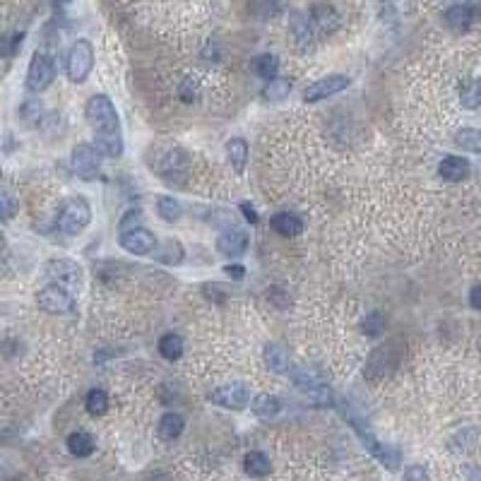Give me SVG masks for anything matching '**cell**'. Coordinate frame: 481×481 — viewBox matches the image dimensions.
I'll list each match as a JSON object with an SVG mask.
<instances>
[{
    "mask_svg": "<svg viewBox=\"0 0 481 481\" xmlns=\"http://www.w3.org/2000/svg\"><path fill=\"white\" fill-rule=\"evenodd\" d=\"M87 123L92 125L96 147L103 157L118 159L123 154V135H120V120L113 101L106 94H94L84 106Z\"/></svg>",
    "mask_w": 481,
    "mask_h": 481,
    "instance_id": "1",
    "label": "cell"
},
{
    "mask_svg": "<svg viewBox=\"0 0 481 481\" xmlns=\"http://www.w3.org/2000/svg\"><path fill=\"white\" fill-rule=\"evenodd\" d=\"M89 222H92V207H89V203L82 195H77V198H70L63 205V210H60L58 229L65 236H77L80 231L89 227Z\"/></svg>",
    "mask_w": 481,
    "mask_h": 481,
    "instance_id": "2",
    "label": "cell"
},
{
    "mask_svg": "<svg viewBox=\"0 0 481 481\" xmlns=\"http://www.w3.org/2000/svg\"><path fill=\"white\" fill-rule=\"evenodd\" d=\"M344 417H349V424L354 426V431H356V436H358V441L363 443V448L368 450L370 455H373L375 460L383 462V465L387 467V470H400V453H397V448H392V446H383V443L375 438L370 431L363 426L358 419H354L351 414H344Z\"/></svg>",
    "mask_w": 481,
    "mask_h": 481,
    "instance_id": "3",
    "label": "cell"
},
{
    "mask_svg": "<svg viewBox=\"0 0 481 481\" xmlns=\"http://www.w3.org/2000/svg\"><path fill=\"white\" fill-rule=\"evenodd\" d=\"M94 68V48L87 39H77L70 46L68 60H65V70H68L70 82L80 84L89 77V72Z\"/></svg>",
    "mask_w": 481,
    "mask_h": 481,
    "instance_id": "4",
    "label": "cell"
},
{
    "mask_svg": "<svg viewBox=\"0 0 481 481\" xmlns=\"http://www.w3.org/2000/svg\"><path fill=\"white\" fill-rule=\"evenodd\" d=\"M36 303H39L41 310L53 315H72L77 310V301L70 291H65L58 284H48L36 294Z\"/></svg>",
    "mask_w": 481,
    "mask_h": 481,
    "instance_id": "5",
    "label": "cell"
},
{
    "mask_svg": "<svg viewBox=\"0 0 481 481\" xmlns=\"http://www.w3.org/2000/svg\"><path fill=\"white\" fill-rule=\"evenodd\" d=\"M207 400L224 409H243L251 402V390L246 383H227V385H219L212 392H207Z\"/></svg>",
    "mask_w": 481,
    "mask_h": 481,
    "instance_id": "6",
    "label": "cell"
},
{
    "mask_svg": "<svg viewBox=\"0 0 481 481\" xmlns=\"http://www.w3.org/2000/svg\"><path fill=\"white\" fill-rule=\"evenodd\" d=\"M53 77H56V65L53 60L46 56V53L36 51L32 56V63H29L27 70V89L29 92H44V89L51 87Z\"/></svg>",
    "mask_w": 481,
    "mask_h": 481,
    "instance_id": "7",
    "label": "cell"
},
{
    "mask_svg": "<svg viewBox=\"0 0 481 481\" xmlns=\"http://www.w3.org/2000/svg\"><path fill=\"white\" fill-rule=\"evenodd\" d=\"M157 171L169 186L181 183V179L188 176V154L183 149H169L166 154L157 162Z\"/></svg>",
    "mask_w": 481,
    "mask_h": 481,
    "instance_id": "8",
    "label": "cell"
},
{
    "mask_svg": "<svg viewBox=\"0 0 481 481\" xmlns=\"http://www.w3.org/2000/svg\"><path fill=\"white\" fill-rule=\"evenodd\" d=\"M395 346L397 344H385V346H378V349L370 354L368 363H366V370H363V375L366 378H383V375H387L390 370H395L400 361V351H395Z\"/></svg>",
    "mask_w": 481,
    "mask_h": 481,
    "instance_id": "9",
    "label": "cell"
},
{
    "mask_svg": "<svg viewBox=\"0 0 481 481\" xmlns=\"http://www.w3.org/2000/svg\"><path fill=\"white\" fill-rule=\"evenodd\" d=\"M101 166V152L99 147H92V145H77L72 149V171L77 176H82L84 181H92L94 174L99 171Z\"/></svg>",
    "mask_w": 481,
    "mask_h": 481,
    "instance_id": "10",
    "label": "cell"
},
{
    "mask_svg": "<svg viewBox=\"0 0 481 481\" xmlns=\"http://www.w3.org/2000/svg\"><path fill=\"white\" fill-rule=\"evenodd\" d=\"M351 84V80L346 75H327L322 77V80L308 84L306 92H303V99L308 103H315V101H322L327 99V96H334L339 92H344L346 87Z\"/></svg>",
    "mask_w": 481,
    "mask_h": 481,
    "instance_id": "11",
    "label": "cell"
},
{
    "mask_svg": "<svg viewBox=\"0 0 481 481\" xmlns=\"http://www.w3.org/2000/svg\"><path fill=\"white\" fill-rule=\"evenodd\" d=\"M120 246H123V251H128L130 255H149L157 251V236L152 234L149 229L137 227L132 231L120 234Z\"/></svg>",
    "mask_w": 481,
    "mask_h": 481,
    "instance_id": "12",
    "label": "cell"
},
{
    "mask_svg": "<svg viewBox=\"0 0 481 481\" xmlns=\"http://www.w3.org/2000/svg\"><path fill=\"white\" fill-rule=\"evenodd\" d=\"M44 275L56 279V282H63V284H80L82 267L77 265L75 260L58 258V260H48L44 265Z\"/></svg>",
    "mask_w": 481,
    "mask_h": 481,
    "instance_id": "13",
    "label": "cell"
},
{
    "mask_svg": "<svg viewBox=\"0 0 481 481\" xmlns=\"http://www.w3.org/2000/svg\"><path fill=\"white\" fill-rule=\"evenodd\" d=\"M248 248V234L243 229H229L217 239V251L227 258H239Z\"/></svg>",
    "mask_w": 481,
    "mask_h": 481,
    "instance_id": "14",
    "label": "cell"
},
{
    "mask_svg": "<svg viewBox=\"0 0 481 481\" xmlns=\"http://www.w3.org/2000/svg\"><path fill=\"white\" fill-rule=\"evenodd\" d=\"M438 174H441V179L450 181V183H458V181L467 179L470 176V162L462 159V157H455L450 154L446 159L441 162V166H438Z\"/></svg>",
    "mask_w": 481,
    "mask_h": 481,
    "instance_id": "15",
    "label": "cell"
},
{
    "mask_svg": "<svg viewBox=\"0 0 481 481\" xmlns=\"http://www.w3.org/2000/svg\"><path fill=\"white\" fill-rule=\"evenodd\" d=\"M270 227L275 229L279 236H284V239H294V236H298L303 231L301 219L294 217V215H289V212H279V215L272 217Z\"/></svg>",
    "mask_w": 481,
    "mask_h": 481,
    "instance_id": "16",
    "label": "cell"
},
{
    "mask_svg": "<svg viewBox=\"0 0 481 481\" xmlns=\"http://www.w3.org/2000/svg\"><path fill=\"white\" fill-rule=\"evenodd\" d=\"M154 258L159 260L162 265H169V267L181 265V263H183V258H186V248L181 246V241L169 239V241H164L162 246L154 251Z\"/></svg>",
    "mask_w": 481,
    "mask_h": 481,
    "instance_id": "17",
    "label": "cell"
},
{
    "mask_svg": "<svg viewBox=\"0 0 481 481\" xmlns=\"http://www.w3.org/2000/svg\"><path fill=\"white\" fill-rule=\"evenodd\" d=\"M186 429V421L181 414L176 412H166L164 417L159 419V426H157V434H159L162 441H176L181 434H183Z\"/></svg>",
    "mask_w": 481,
    "mask_h": 481,
    "instance_id": "18",
    "label": "cell"
},
{
    "mask_svg": "<svg viewBox=\"0 0 481 481\" xmlns=\"http://www.w3.org/2000/svg\"><path fill=\"white\" fill-rule=\"evenodd\" d=\"M446 22L455 32H467L474 22V8L472 5H453V8L446 12Z\"/></svg>",
    "mask_w": 481,
    "mask_h": 481,
    "instance_id": "19",
    "label": "cell"
},
{
    "mask_svg": "<svg viewBox=\"0 0 481 481\" xmlns=\"http://www.w3.org/2000/svg\"><path fill=\"white\" fill-rule=\"evenodd\" d=\"M94 448H96L94 436L87 434V431H75V434L68 436V450L75 458H89L94 453Z\"/></svg>",
    "mask_w": 481,
    "mask_h": 481,
    "instance_id": "20",
    "label": "cell"
},
{
    "mask_svg": "<svg viewBox=\"0 0 481 481\" xmlns=\"http://www.w3.org/2000/svg\"><path fill=\"white\" fill-rule=\"evenodd\" d=\"M227 159L231 162V166H234L236 174H243V169H246V162H248V145L246 140L241 137H234L227 142Z\"/></svg>",
    "mask_w": 481,
    "mask_h": 481,
    "instance_id": "21",
    "label": "cell"
},
{
    "mask_svg": "<svg viewBox=\"0 0 481 481\" xmlns=\"http://www.w3.org/2000/svg\"><path fill=\"white\" fill-rule=\"evenodd\" d=\"M251 409L258 419H275L279 409H282V404H279L275 395H258V397L251 402Z\"/></svg>",
    "mask_w": 481,
    "mask_h": 481,
    "instance_id": "22",
    "label": "cell"
},
{
    "mask_svg": "<svg viewBox=\"0 0 481 481\" xmlns=\"http://www.w3.org/2000/svg\"><path fill=\"white\" fill-rule=\"evenodd\" d=\"M263 356H265V363H267V368L270 370H275V373H289V356L284 354V349L282 346H277V344H267L265 346V351H263Z\"/></svg>",
    "mask_w": 481,
    "mask_h": 481,
    "instance_id": "23",
    "label": "cell"
},
{
    "mask_svg": "<svg viewBox=\"0 0 481 481\" xmlns=\"http://www.w3.org/2000/svg\"><path fill=\"white\" fill-rule=\"evenodd\" d=\"M243 470H246L251 477H267L270 474V458H267L265 453H258V450H253V453H248L246 458H243Z\"/></svg>",
    "mask_w": 481,
    "mask_h": 481,
    "instance_id": "24",
    "label": "cell"
},
{
    "mask_svg": "<svg viewBox=\"0 0 481 481\" xmlns=\"http://www.w3.org/2000/svg\"><path fill=\"white\" fill-rule=\"evenodd\" d=\"M159 354L166 358V361H179L181 354H183V339L174 332L164 334L159 339Z\"/></svg>",
    "mask_w": 481,
    "mask_h": 481,
    "instance_id": "25",
    "label": "cell"
},
{
    "mask_svg": "<svg viewBox=\"0 0 481 481\" xmlns=\"http://www.w3.org/2000/svg\"><path fill=\"white\" fill-rule=\"evenodd\" d=\"M455 142L462 149L481 154V130H477V128H462V130H458L455 132Z\"/></svg>",
    "mask_w": 481,
    "mask_h": 481,
    "instance_id": "26",
    "label": "cell"
},
{
    "mask_svg": "<svg viewBox=\"0 0 481 481\" xmlns=\"http://www.w3.org/2000/svg\"><path fill=\"white\" fill-rule=\"evenodd\" d=\"M479 443V429H462L458 434L453 436V441H450V446H453L455 453H467V450H472L474 446Z\"/></svg>",
    "mask_w": 481,
    "mask_h": 481,
    "instance_id": "27",
    "label": "cell"
},
{
    "mask_svg": "<svg viewBox=\"0 0 481 481\" xmlns=\"http://www.w3.org/2000/svg\"><path fill=\"white\" fill-rule=\"evenodd\" d=\"M291 94V80L287 77H277V80H270L267 87L263 89V96L267 101H284Z\"/></svg>",
    "mask_w": 481,
    "mask_h": 481,
    "instance_id": "28",
    "label": "cell"
},
{
    "mask_svg": "<svg viewBox=\"0 0 481 481\" xmlns=\"http://www.w3.org/2000/svg\"><path fill=\"white\" fill-rule=\"evenodd\" d=\"M291 32H294V39L301 51H306V48L310 46V27H308V20H303V15H298V12H294L291 15Z\"/></svg>",
    "mask_w": 481,
    "mask_h": 481,
    "instance_id": "29",
    "label": "cell"
},
{
    "mask_svg": "<svg viewBox=\"0 0 481 481\" xmlns=\"http://www.w3.org/2000/svg\"><path fill=\"white\" fill-rule=\"evenodd\" d=\"M277 70H279V58L272 53H263V56L255 58V72H258L263 80H277Z\"/></svg>",
    "mask_w": 481,
    "mask_h": 481,
    "instance_id": "30",
    "label": "cell"
},
{
    "mask_svg": "<svg viewBox=\"0 0 481 481\" xmlns=\"http://www.w3.org/2000/svg\"><path fill=\"white\" fill-rule=\"evenodd\" d=\"M181 212H183V207L176 198H169V195H162L159 200H157V215H159L164 222H176V219L181 217Z\"/></svg>",
    "mask_w": 481,
    "mask_h": 481,
    "instance_id": "31",
    "label": "cell"
},
{
    "mask_svg": "<svg viewBox=\"0 0 481 481\" xmlns=\"http://www.w3.org/2000/svg\"><path fill=\"white\" fill-rule=\"evenodd\" d=\"M84 407H87V412L92 414V417H101V414H106V409H108L106 392H103V390H99V387L89 390L87 400H84Z\"/></svg>",
    "mask_w": 481,
    "mask_h": 481,
    "instance_id": "32",
    "label": "cell"
},
{
    "mask_svg": "<svg viewBox=\"0 0 481 481\" xmlns=\"http://www.w3.org/2000/svg\"><path fill=\"white\" fill-rule=\"evenodd\" d=\"M313 20L318 22L320 29H334L337 27V15H334L332 8H327V5H315L313 8Z\"/></svg>",
    "mask_w": 481,
    "mask_h": 481,
    "instance_id": "33",
    "label": "cell"
},
{
    "mask_svg": "<svg viewBox=\"0 0 481 481\" xmlns=\"http://www.w3.org/2000/svg\"><path fill=\"white\" fill-rule=\"evenodd\" d=\"M361 327H363V332H366L368 337H378V334L385 332L387 322H385V318H383L380 313H370V315H366V320L361 322Z\"/></svg>",
    "mask_w": 481,
    "mask_h": 481,
    "instance_id": "34",
    "label": "cell"
},
{
    "mask_svg": "<svg viewBox=\"0 0 481 481\" xmlns=\"http://www.w3.org/2000/svg\"><path fill=\"white\" fill-rule=\"evenodd\" d=\"M179 96H181V101H183V103H195L200 99L198 82H195L193 77H186V80L181 82V87H179Z\"/></svg>",
    "mask_w": 481,
    "mask_h": 481,
    "instance_id": "35",
    "label": "cell"
},
{
    "mask_svg": "<svg viewBox=\"0 0 481 481\" xmlns=\"http://www.w3.org/2000/svg\"><path fill=\"white\" fill-rule=\"evenodd\" d=\"M267 301L270 303H275L277 308H289L291 306V298H289V294L284 289H279V287H270L267 289Z\"/></svg>",
    "mask_w": 481,
    "mask_h": 481,
    "instance_id": "36",
    "label": "cell"
},
{
    "mask_svg": "<svg viewBox=\"0 0 481 481\" xmlns=\"http://www.w3.org/2000/svg\"><path fill=\"white\" fill-rule=\"evenodd\" d=\"M140 219H142V212H140V210H130V212H128V215H125L123 219H120V234H125V231L137 229Z\"/></svg>",
    "mask_w": 481,
    "mask_h": 481,
    "instance_id": "37",
    "label": "cell"
},
{
    "mask_svg": "<svg viewBox=\"0 0 481 481\" xmlns=\"http://www.w3.org/2000/svg\"><path fill=\"white\" fill-rule=\"evenodd\" d=\"M462 103L467 108L479 106V84H470L467 89H462Z\"/></svg>",
    "mask_w": 481,
    "mask_h": 481,
    "instance_id": "38",
    "label": "cell"
},
{
    "mask_svg": "<svg viewBox=\"0 0 481 481\" xmlns=\"http://www.w3.org/2000/svg\"><path fill=\"white\" fill-rule=\"evenodd\" d=\"M404 481H431V479H429V472H426L421 465H409L404 470Z\"/></svg>",
    "mask_w": 481,
    "mask_h": 481,
    "instance_id": "39",
    "label": "cell"
},
{
    "mask_svg": "<svg viewBox=\"0 0 481 481\" xmlns=\"http://www.w3.org/2000/svg\"><path fill=\"white\" fill-rule=\"evenodd\" d=\"M0 207H3V219L8 222L12 219V210H15V203H12V195L8 191L0 193Z\"/></svg>",
    "mask_w": 481,
    "mask_h": 481,
    "instance_id": "40",
    "label": "cell"
},
{
    "mask_svg": "<svg viewBox=\"0 0 481 481\" xmlns=\"http://www.w3.org/2000/svg\"><path fill=\"white\" fill-rule=\"evenodd\" d=\"M241 212H243V217H246V222L248 224H258V212H255V207L251 203H241Z\"/></svg>",
    "mask_w": 481,
    "mask_h": 481,
    "instance_id": "41",
    "label": "cell"
},
{
    "mask_svg": "<svg viewBox=\"0 0 481 481\" xmlns=\"http://www.w3.org/2000/svg\"><path fill=\"white\" fill-rule=\"evenodd\" d=\"M224 272H227L229 277H234V279L246 277V267H243V265H227V267H224Z\"/></svg>",
    "mask_w": 481,
    "mask_h": 481,
    "instance_id": "42",
    "label": "cell"
},
{
    "mask_svg": "<svg viewBox=\"0 0 481 481\" xmlns=\"http://www.w3.org/2000/svg\"><path fill=\"white\" fill-rule=\"evenodd\" d=\"M470 306L474 310H481V284H477V287L470 291Z\"/></svg>",
    "mask_w": 481,
    "mask_h": 481,
    "instance_id": "43",
    "label": "cell"
},
{
    "mask_svg": "<svg viewBox=\"0 0 481 481\" xmlns=\"http://www.w3.org/2000/svg\"><path fill=\"white\" fill-rule=\"evenodd\" d=\"M465 474H467V481H481V467L477 465H467Z\"/></svg>",
    "mask_w": 481,
    "mask_h": 481,
    "instance_id": "44",
    "label": "cell"
},
{
    "mask_svg": "<svg viewBox=\"0 0 481 481\" xmlns=\"http://www.w3.org/2000/svg\"><path fill=\"white\" fill-rule=\"evenodd\" d=\"M22 39H24V34L22 32H17L15 36H12V44H10V53H15L17 48L22 46Z\"/></svg>",
    "mask_w": 481,
    "mask_h": 481,
    "instance_id": "45",
    "label": "cell"
},
{
    "mask_svg": "<svg viewBox=\"0 0 481 481\" xmlns=\"http://www.w3.org/2000/svg\"><path fill=\"white\" fill-rule=\"evenodd\" d=\"M479 106H481V82H479Z\"/></svg>",
    "mask_w": 481,
    "mask_h": 481,
    "instance_id": "46",
    "label": "cell"
}]
</instances>
